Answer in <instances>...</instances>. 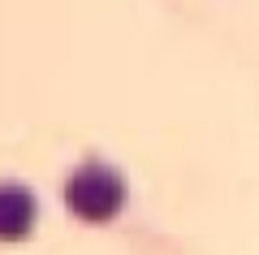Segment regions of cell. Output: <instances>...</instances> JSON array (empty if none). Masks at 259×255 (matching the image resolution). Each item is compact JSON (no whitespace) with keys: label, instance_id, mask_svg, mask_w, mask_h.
<instances>
[{"label":"cell","instance_id":"cell-2","mask_svg":"<svg viewBox=\"0 0 259 255\" xmlns=\"http://www.w3.org/2000/svg\"><path fill=\"white\" fill-rule=\"evenodd\" d=\"M35 229V199L22 186H0V242H22Z\"/></svg>","mask_w":259,"mask_h":255},{"label":"cell","instance_id":"cell-1","mask_svg":"<svg viewBox=\"0 0 259 255\" xmlns=\"http://www.w3.org/2000/svg\"><path fill=\"white\" fill-rule=\"evenodd\" d=\"M74 216L82 221H108L117 216V208L125 203V186L112 173L108 164H82L74 177H69V191H65Z\"/></svg>","mask_w":259,"mask_h":255}]
</instances>
